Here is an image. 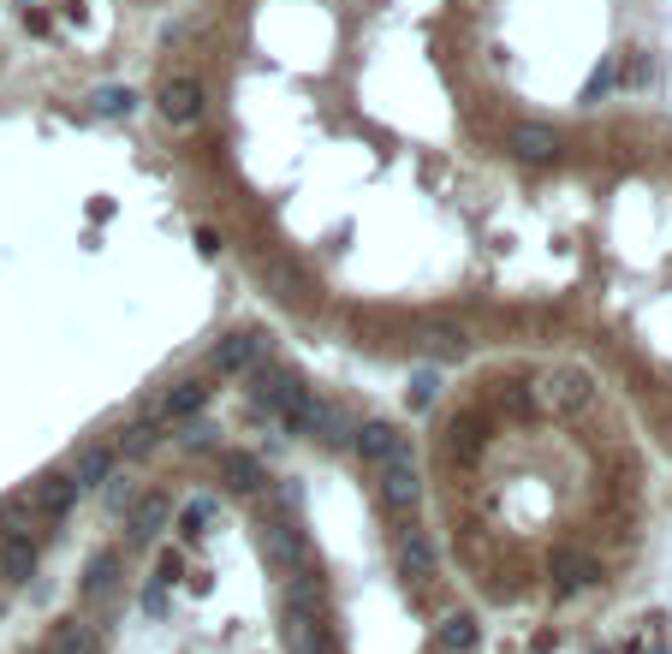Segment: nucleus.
<instances>
[{
    "label": "nucleus",
    "mask_w": 672,
    "mask_h": 654,
    "mask_svg": "<svg viewBox=\"0 0 672 654\" xmlns=\"http://www.w3.org/2000/svg\"><path fill=\"white\" fill-rule=\"evenodd\" d=\"M251 399H256V404H268V411L280 417V423L310 429L316 399H310V387H304L291 369H268V363H256V369H251Z\"/></svg>",
    "instance_id": "f257e3e1"
},
{
    "label": "nucleus",
    "mask_w": 672,
    "mask_h": 654,
    "mask_svg": "<svg viewBox=\"0 0 672 654\" xmlns=\"http://www.w3.org/2000/svg\"><path fill=\"white\" fill-rule=\"evenodd\" d=\"M209 381L202 375H185V381H173L167 392L155 399V411H150V423H161V429H179V423H197L202 417V404H209Z\"/></svg>",
    "instance_id": "f03ea898"
},
{
    "label": "nucleus",
    "mask_w": 672,
    "mask_h": 654,
    "mask_svg": "<svg viewBox=\"0 0 672 654\" xmlns=\"http://www.w3.org/2000/svg\"><path fill=\"white\" fill-rule=\"evenodd\" d=\"M382 506L393 518H411L422 506V464L411 453H399L393 464H382Z\"/></svg>",
    "instance_id": "7ed1b4c3"
},
{
    "label": "nucleus",
    "mask_w": 672,
    "mask_h": 654,
    "mask_svg": "<svg viewBox=\"0 0 672 654\" xmlns=\"http://www.w3.org/2000/svg\"><path fill=\"white\" fill-rule=\"evenodd\" d=\"M262 357H268V333H262V328H239V333H227V340H214L209 369L214 375H251Z\"/></svg>",
    "instance_id": "20e7f679"
},
{
    "label": "nucleus",
    "mask_w": 672,
    "mask_h": 654,
    "mask_svg": "<svg viewBox=\"0 0 672 654\" xmlns=\"http://www.w3.org/2000/svg\"><path fill=\"white\" fill-rule=\"evenodd\" d=\"M155 108H161V120H167V125H197V120H202V108H209V90H202V78L179 71V78L161 84Z\"/></svg>",
    "instance_id": "39448f33"
},
{
    "label": "nucleus",
    "mask_w": 672,
    "mask_h": 654,
    "mask_svg": "<svg viewBox=\"0 0 672 654\" xmlns=\"http://www.w3.org/2000/svg\"><path fill=\"white\" fill-rule=\"evenodd\" d=\"M590 399H595L590 369H553L548 381H542V404H548L553 417H577V411H590Z\"/></svg>",
    "instance_id": "423d86ee"
},
{
    "label": "nucleus",
    "mask_w": 672,
    "mask_h": 654,
    "mask_svg": "<svg viewBox=\"0 0 672 654\" xmlns=\"http://www.w3.org/2000/svg\"><path fill=\"white\" fill-rule=\"evenodd\" d=\"M393 559H399V577H405L411 589L429 584V577L441 572V547H434L429 530H405V535H399V554H393Z\"/></svg>",
    "instance_id": "0eeeda50"
},
{
    "label": "nucleus",
    "mask_w": 672,
    "mask_h": 654,
    "mask_svg": "<svg viewBox=\"0 0 672 654\" xmlns=\"http://www.w3.org/2000/svg\"><path fill=\"white\" fill-rule=\"evenodd\" d=\"M352 446H357L363 464H375V470H382V464H393L399 453H411V446H405V429H399V423H382V417H375V423H363V429L352 434Z\"/></svg>",
    "instance_id": "6e6552de"
},
{
    "label": "nucleus",
    "mask_w": 672,
    "mask_h": 654,
    "mask_svg": "<svg viewBox=\"0 0 672 654\" xmlns=\"http://www.w3.org/2000/svg\"><path fill=\"white\" fill-rule=\"evenodd\" d=\"M506 143H513V155H518V162H530V167L560 162V149H565V143H560V131L542 125V120H524V125H513V137H506Z\"/></svg>",
    "instance_id": "1a4fd4ad"
},
{
    "label": "nucleus",
    "mask_w": 672,
    "mask_h": 654,
    "mask_svg": "<svg viewBox=\"0 0 672 654\" xmlns=\"http://www.w3.org/2000/svg\"><path fill=\"white\" fill-rule=\"evenodd\" d=\"M280 643H286V654H328V624H321V613H304V607H286Z\"/></svg>",
    "instance_id": "9d476101"
},
{
    "label": "nucleus",
    "mask_w": 672,
    "mask_h": 654,
    "mask_svg": "<svg viewBox=\"0 0 672 654\" xmlns=\"http://www.w3.org/2000/svg\"><path fill=\"white\" fill-rule=\"evenodd\" d=\"M31 500H36V512H42V518H66V512H71V500H78V476H71V470H48V476H36Z\"/></svg>",
    "instance_id": "9b49d317"
},
{
    "label": "nucleus",
    "mask_w": 672,
    "mask_h": 654,
    "mask_svg": "<svg viewBox=\"0 0 672 654\" xmlns=\"http://www.w3.org/2000/svg\"><path fill=\"white\" fill-rule=\"evenodd\" d=\"M434 649H441V654H476L482 649V619L464 613V607H459V613H447L441 624H434Z\"/></svg>",
    "instance_id": "f8f14e48"
},
{
    "label": "nucleus",
    "mask_w": 672,
    "mask_h": 654,
    "mask_svg": "<svg viewBox=\"0 0 672 654\" xmlns=\"http://www.w3.org/2000/svg\"><path fill=\"white\" fill-rule=\"evenodd\" d=\"M167 518H173V500H167V494H143V500L125 512L131 542H150V535H161V530H167Z\"/></svg>",
    "instance_id": "ddd939ff"
},
{
    "label": "nucleus",
    "mask_w": 672,
    "mask_h": 654,
    "mask_svg": "<svg viewBox=\"0 0 672 654\" xmlns=\"http://www.w3.org/2000/svg\"><path fill=\"white\" fill-rule=\"evenodd\" d=\"M0 535H24V542L42 535V512H36L31 494H7V500H0Z\"/></svg>",
    "instance_id": "4468645a"
},
{
    "label": "nucleus",
    "mask_w": 672,
    "mask_h": 654,
    "mask_svg": "<svg viewBox=\"0 0 672 654\" xmlns=\"http://www.w3.org/2000/svg\"><path fill=\"white\" fill-rule=\"evenodd\" d=\"M31 577H36V542L0 535V584H31Z\"/></svg>",
    "instance_id": "2eb2a0df"
},
{
    "label": "nucleus",
    "mask_w": 672,
    "mask_h": 654,
    "mask_svg": "<svg viewBox=\"0 0 672 654\" xmlns=\"http://www.w3.org/2000/svg\"><path fill=\"white\" fill-rule=\"evenodd\" d=\"M48 654H101V636H96L84 619H54Z\"/></svg>",
    "instance_id": "dca6fc26"
},
{
    "label": "nucleus",
    "mask_w": 672,
    "mask_h": 654,
    "mask_svg": "<svg viewBox=\"0 0 672 654\" xmlns=\"http://www.w3.org/2000/svg\"><path fill=\"white\" fill-rule=\"evenodd\" d=\"M221 476H227L232 494H262V488H268V476H262V458H251V453H227V458H221Z\"/></svg>",
    "instance_id": "f3484780"
},
{
    "label": "nucleus",
    "mask_w": 672,
    "mask_h": 654,
    "mask_svg": "<svg viewBox=\"0 0 672 654\" xmlns=\"http://www.w3.org/2000/svg\"><path fill=\"white\" fill-rule=\"evenodd\" d=\"M71 476H78V488H101L113 476V446H84L78 458H71Z\"/></svg>",
    "instance_id": "a211bd4d"
},
{
    "label": "nucleus",
    "mask_w": 672,
    "mask_h": 654,
    "mask_svg": "<svg viewBox=\"0 0 672 654\" xmlns=\"http://www.w3.org/2000/svg\"><path fill=\"white\" fill-rule=\"evenodd\" d=\"M286 607H304V613H321V607H328V584H321L310 565H298V577L286 584Z\"/></svg>",
    "instance_id": "6ab92c4d"
},
{
    "label": "nucleus",
    "mask_w": 672,
    "mask_h": 654,
    "mask_svg": "<svg viewBox=\"0 0 672 654\" xmlns=\"http://www.w3.org/2000/svg\"><path fill=\"white\" fill-rule=\"evenodd\" d=\"M553 584H560V595L595 584V559H583V554H572V547H560V554H553Z\"/></svg>",
    "instance_id": "aec40b11"
},
{
    "label": "nucleus",
    "mask_w": 672,
    "mask_h": 654,
    "mask_svg": "<svg viewBox=\"0 0 672 654\" xmlns=\"http://www.w3.org/2000/svg\"><path fill=\"white\" fill-rule=\"evenodd\" d=\"M113 584H120V554L113 547H101V554H90V565H84V595H108Z\"/></svg>",
    "instance_id": "412c9836"
},
{
    "label": "nucleus",
    "mask_w": 672,
    "mask_h": 654,
    "mask_svg": "<svg viewBox=\"0 0 672 654\" xmlns=\"http://www.w3.org/2000/svg\"><path fill=\"white\" fill-rule=\"evenodd\" d=\"M268 559H280V565H310V547H304L298 530H286V523H268Z\"/></svg>",
    "instance_id": "4be33fe9"
},
{
    "label": "nucleus",
    "mask_w": 672,
    "mask_h": 654,
    "mask_svg": "<svg viewBox=\"0 0 672 654\" xmlns=\"http://www.w3.org/2000/svg\"><path fill=\"white\" fill-rule=\"evenodd\" d=\"M161 434H167V429H161V423H150V417H143V423H131V429H125L120 453H125V458H143V453H155V446H161Z\"/></svg>",
    "instance_id": "5701e85b"
},
{
    "label": "nucleus",
    "mask_w": 672,
    "mask_h": 654,
    "mask_svg": "<svg viewBox=\"0 0 672 654\" xmlns=\"http://www.w3.org/2000/svg\"><path fill=\"white\" fill-rule=\"evenodd\" d=\"M131 101H137V96H131L125 84H101V90L90 96V108H96V113H108V120H125Z\"/></svg>",
    "instance_id": "b1692460"
},
{
    "label": "nucleus",
    "mask_w": 672,
    "mask_h": 654,
    "mask_svg": "<svg viewBox=\"0 0 672 654\" xmlns=\"http://www.w3.org/2000/svg\"><path fill=\"white\" fill-rule=\"evenodd\" d=\"M422 340H429V352H441V357H464V333L459 328H429Z\"/></svg>",
    "instance_id": "393cba45"
},
{
    "label": "nucleus",
    "mask_w": 672,
    "mask_h": 654,
    "mask_svg": "<svg viewBox=\"0 0 672 654\" xmlns=\"http://www.w3.org/2000/svg\"><path fill=\"white\" fill-rule=\"evenodd\" d=\"M434 392H441V375H434V369H417V375H411V404H417V411H429Z\"/></svg>",
    "instance_id": "a878e982"
},
{
    "label": "nucleus",
    "mask_w": 672,
    "mask_h": 654,
    "mask_svg": "<svg viewBox=\"0 0 672 654\" xmlns=\"http://www.w3.org/2000/svg\"><path fill=\"white\" fill-rule=\"evenodd\" d=\"M209 518H214V500H191V506L179 512V535H197Z\"/></svg>",
    "instance_id": "bb28decb"
},
{
    "label": "nucleus",
    "mask_w": 672,
    "mask_h": 654,
    "mask_svg": "<svg viewBox=\"0 0 672 654\" xmlns=\"http://www.w3.org/2000/svg\"><path fill=\"white\" fill-rule=\"evenodd\" d=\"M185 446H191V453H209V446H214V434L191 423V434H185Z\"/></svg>",
    "instance_id": "cd10ccee"
}]
</instances>
